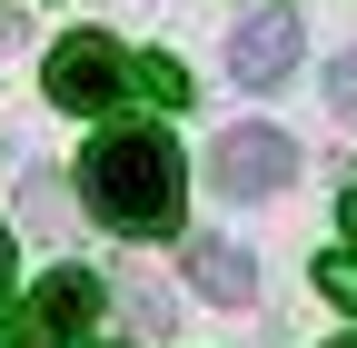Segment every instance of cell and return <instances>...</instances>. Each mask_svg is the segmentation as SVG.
Instances as JSON below:
<instances>
[{
    "mask_svg": "<svg viewBox=\"0 0 357 348\" xmlns=\"http://www.w3.org/2000/svg\"><path fill=\"white\" fill-rule=\"evenodd\" d=\"M79 199L119 239H169L189 209V159L169 150V129H100L79 159Z\"/></svg>",
    "mask_w": 357,
    "mask_h": 348,
    "instance_id": "cell-1",
    "label": "cell"
},
{
    "mask_svg": "<svg viewBox=\"0 0 357 348\" xmlns=\"http://www.w3.org/2000/svg\"><path fill=\"white\" fill-rule=\"evenodd\" d=\"M288 169H298V140H288L278 119H238V129H218V150H208V180L229 189V199L288 189Z\"/></svg>",
    "mask_w": 357,
    "mask_h": 348,
    "instance_id": "cell-2",
    "label": "cell"
},
{
    "mask_svg": "<svg viewBox=\"0 0 357 348\" xmlns=\"http://www.w3.org/2000/svg\"><path fill=\"white\" fill-rule=\"evenodd\" d=\"M40 90H50L60 110H109V100L129 90V60H119V40L79 30V40H60V50H50V70H40Z\"/></svg>",
    "mask_w": 357,
    "mask_h": 348,
    "instance_id": "cell-3",
    "label": "cell"
},
{
    "mask_svg": "<svg viewBox=\"0 0 357 348\" xmlns=\"http://www.w3.org/2000/svg\"><path fill=\"white\" fill-rule=\"evenodd\" d=\"M89 319H100V279H89V269H50L10 328H20L30 348H79V328H89Z\"/></svg>",
    "mask_w": 357,
    "mask_h": 348,
    "instance_id": "cell-4",
    "label": "cell"
},
{
    "mask_svg": "<svg viewBox=\"0 0 357 348\" xmlns=\"http://www.w3.org/2000/svg\"><path fill=\"white\" fill-rule=\"evenodd\" d=\"M229 70H238V90H278V80L298 70V20L288 10H248L229 30Z\"/></svg>",
    "mask_w": 357,
    "mask_h": 348,
    "instance_id": "cell-5",
    "label": "cell"
},
{
    "mask_svg": "<svg viewBox=\"0 0 357 348\" xmlns=\"http://www.w3.org/2000/svg\"><path fill=\"white\" fill-rule=\"evenodd\" d=\"M189 279H199V298H218V309H248L258 298V259L238 239H189Z\"/></svg>",
    "mask_w": 357,
    "mask_h": 348,
    "instance_id": "cell-6",
    "label": "cell"
},
{
    "mask_svg": "<svg viewBox=\"0 0 357 348\" xmlns=\"http://www.w3.org/2000/svg\"><path fill=\"white\" fill-rule=\"evenodd\" d=\"M129 80H139V90H149L159 110H178V100H199V90H189V70H178L169 50H149V60H129Z\"/></svg>",
    "mask_w": 357,
    "mask_h": 348,
    "instance_id": "cell-7",
    "label": "cell"
},
{
    "mask_svg": "<svg viewBox=\"0 0 357 348\" xmlns=\"http://www.w3.org/2000/svg\"><path fill=\"white\" fill-rule=\"evenodd\" d=\"M318 289L337 298V309H357V259H347V249H328V259H318Z\"/></svg>",
    "mask_w": 357,
    "mask_h": 348,
    "instance_id": "cell-8",
    "label": "cell"
},
{
    "mask_svg": "<svg viewBox=\"0 0 357 348\" xmlns=\"http://www.w3.org/2000/svg\"><path fill=\"white\" fill-rule=\"evenodd\" d=\"M328 110H337V119H357V50H337V60H328Z\"/></svg>",
    "mask_w": 357,
    "mask_h": 348,
    "instance_id": "cell-9",
    "label": "cell"
},
{
    "mask_svg": "<svg viewBox=\"0 0 357 348\" xmlns=\"http://www.w3.org/2000/svg\"><path fill=\"white\" fill-rule=\"evenodd\" d=\"M337 229H347V239H357V189H347V199H337Z\"/></svg>",
    "mask_w": 357,
    "mask_h": 348,
    "instance_id": "cell-10",
    "label": "cell"
},
{
    "mask_svg": "<svg viewBox=\"0 0 357 348\" xmlns=\"http://www.w3.org/2000/svg\"><path fill=\"white\" fill-rule=\"evenodd\" d=\"M0 289H10V229H0Z\"/></svg>",
    "mask_w": 357,
    "mask_h": 348,
    "instance_id": "cell-11",
    "label": "cell"
},
{
    "mask_svg": "<svg viewBox=\"0 0 357 348\" xmlns=\"http://www.w3.org/2000/svg\"><path fill=\"white\" fill-rule=\"evenodd\" d=\"M337 348H357V338H337Z\"/></svg>",
    "mask_w": 357,
    "mask_h": 348,
    "instance_id": "cell-12",
    "label": "cell"
},
{
    "mask_svg": "<svg viewBox=\"0 0 357 348\" xmlns=\"http://www.w3.org/2000/svg\"><path fill=\"white\" fill-rule=\"evenodd\" d=\"M0 338H10V328H0Z\"/></svg>",
    "mask_w": 357,
    "mask_h": 348,
    "instance_id": "cell-13",
    "label": "cell"
}]
</instances>
